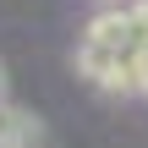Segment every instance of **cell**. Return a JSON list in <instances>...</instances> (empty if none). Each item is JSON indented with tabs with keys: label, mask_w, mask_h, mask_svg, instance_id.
<instances>
[{
	"label": "cell",
	"mask_w": 148,
	"mask_h": 148,
	"mask_svg": "<svg viewBox=\"0 0 148 148\" xmlns=\"http://www.w3.org/2000/svg\"><path fill=\"white\" fill-rule=\"evenodd\" d=\"M148 49V0H126V5H104L82 44H77V71L104 88V93H137L132 88V66Z\"/></svg>",
	"instance_id": "obj_1"
},
{
	"label": "cell",
	"mask_w": 148,
	"mask_h": 148,
	"mask_svg": "<svg viewBox=\"0 0 148 148\" xmlns=\"http://www.w3.org/2000/svg\"><path fill=\"white\" fill-rule=\"evenodd\" d=\"M38 143H44V121L22 104L0 99V148H38Z\"/></svg>",
	"instance_id": "obj_2"
},
{
	"label": "cell",
	"mask_w": 148,
	"mask_h": 148,
	"mask_svg": "<svg viewBox=\"0 0 148 148\" xmlns=\"http://www.w3.org/2000/svg\"><path fill=\"white\" fill-rule=\"evenodd\" d=\"M0 99H5V60H0Z\"/></svg>",
	"instance_id": "obj_3"
}]
</instances>
